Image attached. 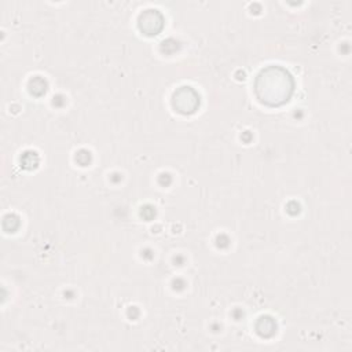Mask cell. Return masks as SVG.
Wrapping results in <instances>:
<instances>
[{"label": "cell", "mask_w": 352, "mask_h": 352, "mask_svg": "<svg viewBox=\"0 0 352 352\" xmlns=\"http://www.w3.org/2000/svg\"><path fill=\"white\" fill-rule=\"evenodd\" d=\"M293 91L290 74L278 66L263 70L256 80V94L258 99L270 106H278L289 100Z\"/></svg>", "instance_id": "cell-1"}]
</instances>
